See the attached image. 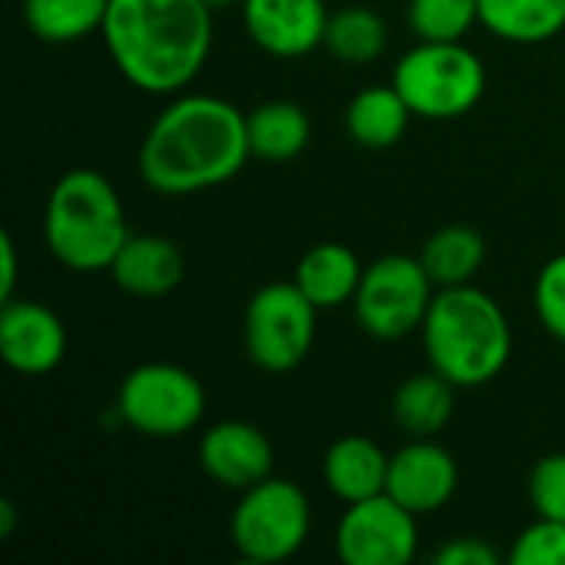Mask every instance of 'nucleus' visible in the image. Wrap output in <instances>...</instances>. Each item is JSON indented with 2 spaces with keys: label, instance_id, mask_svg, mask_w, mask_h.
Instances as JSON below:
<instances>
[{
  "label": "nucleus",
  "instance_id": "obj_15",
  "mask_svg": "<svg viewBox=\"0 0 565 565\" xmlns=\"http://www.w3.org/2000/svg\"><path fill=\"white\" fill-rule=\"evenodd\" d=\"M109 275L119 291L132 298H166L185 278V255L172 238L162 235H129L119 255L109 265Z\"/></svg>",
  "mask_w": 565,
  "mask_h": 565
},
{
  "label": "nucleus",
  "instance_id": "obj_14",
  "mask_svg": "<svg viewBox=\"0 0 565 565\" xmlns=\"http://www.w3.org/2000/svg\"><path fill=\"white\" fill-rule=\"evenodd\" d=\"M202 473L225 490H248L271 477L275 450L262 427L248 420H218L199 440Z\"/></svg>",
  "mask_w": 565,
  "mask_h": 565
},
{
  "label": "nucleus",
  "instance_id": "obj_16",
  "mask_svg": "<svg viewBox=\"0 0 565 565\" xmlns=\"http://www.w3.org/2000/svg\"><path fill=\"white\" fill-rule=\"evenodd\" d=\"M387 470H391V454H384L381 444L361 434H348L334 440L321 460L324 487L344 507L387 493Z\"/></svg>",
  "mask_w": 565,
  "mask_h": 565
},
{
  "label": "nucleus",
  "instance_id": "obj_30",
  "mask_svg": "<svg viewBox=\"0 0 565 565\" xmlns=\"http://www.w3.org/2000/svg\"><path fill=\"white\" fill-rule=\"evenodd\" d=\"M17 275H20V262H17V242L10 232L0 235V305L17 298Z\"/></svg>",
  "mask_w": 565,
  "mask_h": 565
},
{
  "label": "nucleus",
  "instance_id": "obj_20",
  "mask_svg": "<svg viewBox=\"0 0 565 565\" xmlns=\"http://www.w3.org/2000/svg\"><path fill=\"white\" fill-rule=\"evenodd\" d=\"M248 146L255 159L288 162L301 156L311 142V116L291 99H268L245 113Z\"/></svg>",
  "mask_w": 565,
  "mask_h": 565
},
{
  "label": "nucleus",
  "instance_id": "obj_25",
  "mask_svg": "<svg viewBox=\"0 0 565 565\" xmlns=\"http://www.w3.org/2000/svg\"><path fill=\"white\" fill-rule=\"evenodd\" d=\"M480 23V0H411L407 26L417 40H467Z\"/></svg>",
  "mask_w": 565,
  "mask_h": 565
},
{
  "label": "nucleus",
  "instance_id": "obj_18",
  "mask_svg": "<svg viewBox=\"0 0 565 565\" xmlns=\"http://www.w3.org/2000/svg\"><path fill=\"white\" fill-rule=\"evenodd\" d=\"M414 113L394 83H374L354 93L344 109V129L361 149H391L404 139Z\"/></svg>",
  "mask_w": 565,
  "mask_h": 565
},
{
  "label": "nucleus",
  "instance_id": "obj_23",
  "mask_svg": "<svg viewBox=\"0 0 565 565\" xmlns=\"http://www.w3.org/2000/svg\"><path fill=\"white\" fill-rule=\"evenodd\" d=\"M391 40L387 20L364 3H351L341 10H331L328 17V33H324V50L348 63V66H364L384 56Z\"/></svg>",
  "mask_w": 565,
  "mask_h": 565
},
{
  "label": "nucleus",
  "instance_id": "obj_12",
  "mask_svg": "<svg viewBox=\"0 0 565 565\" xmlns=\"http://www.w3.org/2000/svg\"><path fill=\"white\" fill-rule=\"evenodd\" d=\"M0 358L23 377L56 371L66 358V328L60 315L30 298L0 305Z\"/></svg>",
  "mask_w": 565,
  "mask_h": 565
},
{
  "label": "nucleus",
  "instance_id": "obj_3",
  "mask_svg": "<svg viewBox=\"0 0 565 565\" xmlns=\"http://www.w3.org/2000/svg\"><path fill=\"white\" fill-rule=\"evenodd\" d=\"M420 338L430 367L460 391L497 381L513 354L503 305L477 285L437 288Z\"/></svg>",
  "mask_w": 565,
  "mask_h": 565
},
{
  "label": "nucleus",
  "instance_id": "obj_7",
  "mask_svg": "<svg viewBox=\"0 0 565 565\" xmlns=\"http://www.w3.org/2000/svg\"><path fill=\"white\" fill-rule=\"evenodd\" d=\"M119 420L152 440H175L192 434L205 417L202 381L169 361H149L132 367L116 394Z\"/></svg>",
  "mask_w": 565,
  "mask_h": 565
},
{
  "label": "nucleus",
  "instance_id": "obj_29",
  "mask_svg": "<svg viewBox=\"0 0 565 565\" xmlns=\"http://www.w3.org/2000/svg\"><path fill=\"white\" fill-rule=\"evenodd\" d=\"M434 563L437 565H497L500 563V553H497L487 540H477V536H457V540L444 543V546L434 553Z\"/></svg>",
  "mask_w": 565,
  "mask_h": 565
},
{
  "label": "nucleus",
  "instance_id": "obj_26",
  "mask_svg": "<svg viewBox=\"0 0 565 565\" xmlns=\"http://www.w3.org/2000/svg\"><path fill=\"white\" fill-rule=\"evenodd\" d=\"M513 565H565V523L536 516L516 540L507 556Z\"/></svg>",
  "mask_w": 565,
  "mask_h": 565
},
{
  "label": "nucleus",
  "instance_id": "obj_31",
  "mask_svg": "<svg viewBox=\"0 0 565 565\" xmlns=\"http://www.w3.org/2000/svg\"><path fill=\"white\" fill-rule=\"evenodd\" d=\"M17 530V507L10 500H0V540H10Z\"/></svg>",
  "mask_w": 565,
  "mask_h": 565
},
{
  "label": "nucleus",
  "instance_id": "obj_10",
  "mask_svg": "<svg viewBox=\"0 0 565 565\" xmlns=\"http://www.w3.org/2000/svg\"><path fill=\"white\" fill-rule=\"evenodd\" d=\"M417 513L401 507L391 493L351 503L334 530V553L344 565H407L417 559L420 526Z\"/></svg>",
  "mask_w": 565,
  "mask_h": 565
},
{
  "label": "nucleus",
  "instance_id": "obj_28",
  "mask_svg": "<svg viewBox=\"0 0 565 565\" xmlns=\"http://www.w3.org/2000/svg\"><path fill=\"white\" fill-rule=\"evenodd\" d=\"M526 497L536 516L565 523V454H550L536 460V467L530 470Z\"/></svg>",
  "mask_w": 565,
  "mask_h": 565
},
{
  "label": "nucleus",
  "instance_id": "obj_4",
  "mask_svg": "<svg viewBox=\"0 0 565 565\" xmlns=\"http://www.w3.org/2000/svg\"><path fill=\"white\" fill-rule=\"evenodd\" d=\"M129 235L126 205L99 169H70L53 182L43 205V242L63 268L109 271Z\"/></svg>",
  "mask_w": 565,
  "mask_h": 565
},
{
  "label": "nucleus",
  "instance_id": "obj_24",
  "mask_svg": "<svg viewBox=\"0 0 565 565\" xmlns=\"http://www.w3.org/2000/svg\"><path fill=\"white\" fill-rule=\"evenodd\" d=\"M109 0H23V23L43 43H76L103 30Z\"/></svg>",
  "mask_w": 565,
  "mask_h": 565
},
{
  "label": "nucleus",
  "instance_id": "obj_6",
  "mask_svg": "<svg viewBox=\"0 0 565 565\" xmlns=\"http://www.w3.org/2000/svg\"><path fill=\"white\" fill-rule=\"evenodd\" d=\"M311 536V500L295 480L268 477L238 493L228 540L242 559L275 565L301 553Z\"/></svg>",
  "mask_w": 565,
  "mask_h": 565
},
{
  "label": "nucleus",
  "instance_id": "obj_17",
  "mask_svg": "<svg viewBox=\"0 0 565 565\" xmlns=\"http://www.w3.org/2000/svg\"><path fill=\"white\" fill-rule=\"evenodd\" d=\"M361 278H364V265L354 255V248L341 242H318L301 255L291 281L308 295V301L318 311H334L354 301Z\"/></svg>",
  "mask_w": 565,
  "mask_h": 565
},
{
  "label": "nucleus",
  "instance_id": "obj_19",
  "mask_svg": "<svg viewBox=\"0 0 565 565\" xmlns=\"http://www.w3.org/2000/svg\"><path fill=\"white\" fill-rule=\"evenodd\" d=\"M457 391L444 374H437L434 367L427 374H414L407 377L391 401V414L394 424L407 434V437H437L450 420H454V407H457Z\"/></svg>",
  "mask_w": 565,
  "mask_h": 565
},
{
  "label": "nucleus",
  "instance_id": "obj_13",
  "mask_svg": "<svg viewBox=\"0 0 565 565\" xmlns=\"http://www.w3.org/2000/svg\"><path fill=\"white\" fill-rule=\"evenodd\" d=\"M242 23L248 40L278 60H298L324 46L331 10L324 0H245Z\"/></svg>",
  "mask_w": 565,
  "mask_h": 565
},
{
  "label": "nucleus",
  "instance_id": "obj_27",
  "mask_svg": "<svg viewBox=\"0 0 565 565\" xmlns=\"http://www.w3.org/2000/svg\"><path fill=\"white\" fill-rule=\"evenodd\" d=\"M533 305L546 334L565 344V252L540 268L533 285Z\"/></svg>",
  "mask_w": 565,
  "mask_h": 565
},
{
  "label": "nucleus",
  "instance_id": "obj_8",
  "mask_svg": "<svg viewBox=\"0 0 565 565\" xmlns=\"http://www.w3.org/2000/svg\"><path fill=\"white\" fill-rule=\"evenodd\" d=\"M318 308L295 281L258 288L245 308L242 341L248 361L265 374H288L305 364L318 338Z\"/></svg>",
  "mask_w": 565,
  "mask_h": 565
},
{
  "label": "nucleus",
  "instance_id": "obj_21",
  "mask_svg": "<svg viewBox=\"0 0 565 565\" xmlns=\"http://www.w3.org/2000/svg\"><path fill=\"white\" fill-rule=\"evenodd\" d=\"M480 26L520 46H536L565 30V0H480Z\"/></svg>",
  "mask_w": 565,
  "mask_h": 565
},
{
  "label": "nucleus",
  "instance_id": "obj_2",
  "mask_svg": "<svg viewBox=\"0 0 565 565\" xmlns=\"http://www.w3.org/2000/svg\"><path fill=\"white\" fill-rule=\"evenodd\" d=\"M99 36L132 89L175 96L209 63L215 13L202 0H109Z\"/></svg>",
  "mask_w": 565,
  "mask_h": 565
},
{
  "label": "nucleus",
  "instance_id": "obj_5",
  "mask_svg": "<svg viewBox=\"0 0 565 565\" xmlns=\"http://www.w3.org/2000/svg\"><path fill=\"white\" fill-rule=\"evenodd\" d=\"M391 83L414 116L447 122L477 109L487 93V66L463 40H417L397 60Z\"/></svg>",
  "mask_w": 565,
  "mask_h": 565
},
{
  "label": "nucleus",
  "instance_id": "obj_22",
  "mask_svg": "<svg viewBox=\"0 0 565 565\" xmlns=\"http://www.w3.org/2000/svg\"><path fill=\"white\" fill-rule=\"evenodd\" d=\"M417 258L424 262L437 288L473 285L477 271L487 262V242L470 225H444L424 242Z\"/></svg>",
  "mask_w": 565,
  "mask_h": 565
},
{
  "label": "nucleus",
  "instance_id": "obj_11",
  "mask_svg": "<svg viewBox=\"0 0 565 565\" xmlns=\"http://www.w3.org/2000/svg\"><path fill=\"white\" fill-rule=\"evenodd\" d=\"M460 487V467L454 454L434 437H411L391 454L387 493L417 516L444 510Z\"/></svg>",
  "mask_w": 565,
  "mask_h": 565
},
{
  "label": "nucleus",
  "instance_id": "obj_9",
  "mask_svg": "<svg viewBox=\"0 0 565 565\" xmlns=\"http://www.w3.org/2000/svg\"><path fill=\"white\" fill-rule=\"evenodd\" d=\"M437 285L417 255H381L364 265L354 295V318L377 341H404L424 328Z\"/></svg>",
  "mask_w": 565,
  "mask_h": 565
},
{
  "label": "nucleus",
  "instance_id": "obj_1",
  "mask_svg": "<svg viewBox=\"0 0 565 565\" xmlns=\"http://www.w3.org/2000/svg\"><path fill=\"white\" fill-rule=\"evenodd\" d=\"M252 159L245 113L209 93L175 96L146 129L139 175L159 195H195L235 179Z\"/></svg>",
  "mask_w": 565,
  "mask_h": 565
},
{
  "label": "nucleus",
  "instance_id": "obj_32",
  "mask_svg": "<svg viewBox=\"0 0 565 565\" xmlns=\"http://www.w3.org/2000/svg\"><path fill=\"white\" fill-rule=\"evenodd\" d=\"M212 13H225V10H235V7H242L245 0H202Z\"/></svg>",
  "mask_w": 565,
  "mask_h": 565
}]
</instances>
